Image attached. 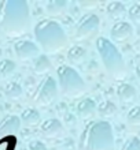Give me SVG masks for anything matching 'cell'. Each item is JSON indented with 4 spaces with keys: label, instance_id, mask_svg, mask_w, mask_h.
Instances as JSON below:
<instances>
[{
    "label": "cell",
    "instance_id": "obj_24",
    "mask_svg": "<svg viewBox=\"0 0 140 150\" xmlns=\"http://www.w3.org/2000/svg\"><path fill=\"white\" fill-rule=\"evenodd\" d=\"M120 150H140V138L139 137H129Z\"/></svg>",
    "mask_w": 140,
    "mask_h": 150
},
{
    "label": "cell",
    "instance_id": "obj_23",
    "mask_svg": "<svg viewBox=\"0 0 140 150\" xmlns=\"http://www.w3.org/2000/svg\"><path fill=\"white\" fill-rule=\"evenodd\" d=\"M126 15H128L129 21L132 23H136V25H140V4L139 3H135L132 4L129 10L126 11Z\"/></svg>",
    "mask_w": 140,
    "mask_h": 150
},
{
    "label": "cell",
    "instance_id": "obj_1",
    "mask_svg": "<svg viewBox=\"0 0 140 150\" xmlns=\"http://www.w3.org/2000/svg\"><path fill=\"white\" fill-rule=\"evenodd\" d=\"M30 26V10L26 0H3L0 3V32L10 37L22 36Z\"/></svg>",
    "mask_w": 140,
    "mask_h": 150
},
{
    "label": "cell",
    "instance_id": "obj_3",
    "mask_svg": "<svg viewBox=\"0 0 140 150\" xmlns=\"http://www.w3.org/2000/svg\"><path fill=\"white\" fill-rule=\"evenodd\" d=\"M37 45L41 47L45 52H59L67 45V34L59 22L54 19L39 21L33 29Z\"/></svg>",
    "mask_w": 140,
    "mask_h": 150
},
{
    "label": "cell",
    "instance_id": "obj_17",
    "mask_svg": "<svg viewBox=\"0 0 140 150\" xmlns=\"http://www.w3.org/2000/svg\"><path fill=\"white\" fill-rule=\"evenodd\" d=\"M117 104L113 103L111 100H104V101H102V103L98 105V113H99V116H102V117L104 119H108V117H113L114 115L117 113Z\"/></svg>",
    "mask_w": 140,
    "mask_h": 150
},
{
    "label": "cell",
    "instance_id": "obj_19",
    "mask_svg": "<svg viewBox=\"0 0 140 150\" xmlns=\"http://www.w3.org/2000/svg\"><path fill=\"white\" fill-rule=\"evenodd\" d=\"M3 91H4V96L10 100H18L21 96L24 94V89L21 86V83L15 82V81H11V82L6 83Z\"/></svg>",
    "mask_w": 140,
    "mask_h": 150
},
{
    "label": "cell",
    "instance_id": "obj_4",
    "mask_svg": "<svg viewBox=\"0 0 140 150\" xmlns=\"http://www.w3.org/2000/svg\"><path fill=\"white\" fill-rule=\"evenodd\" d=\"M96 51L100 56L104 70L116 79H122L126 75V64L124 56L111 40L106 37L96 38Z\"/></svg>",
    "mask_w": 140,
    "mask_h": 150
},
{
    "label": "cell",
    "instance_id": "obj_13",
    "mask_svg": "<svg viewBox=\"0 0 140 150\" xmlns=\"http://www.w3.org/2000/svg\"><path fill=\"white\" fill-rule=\"evenodd\" d=\"M117 96H118V100H120L121 103L129 104V103H133V101L136 100L137 90L131 83L122 82L117 87Z\"/></svg>",
    "mask_w": 140,
    "mask_h": 150
},
{
    "label": "cell",
    "instance_id": "obj_18",
    "mask_svg": "<svg viewBox=\"0 0 140 150\" xmlns=\"http://www.w3.org/2000/svg\"><path fill=\"white\" fill-rule=\"evenodd\" d=\"M51 60L47 55H39L33 62V71L36 74H45L51 70Z\"/></svg>",
    "mask_w": 140,
    "mask_h": 150
},
{
    "label": "cell",
    "instance_id": "obj_16",
    "mask_svg": "<svg viewBox=\"0 0 140 150\" xmlns=\"http://www.w3.org/2000/svg\"><path fill=\"white\" fill-rule=\"evenodd\" d=\"M66 57L70 64H81L87 57V49L83 45H73L69 48Z\"/></svg>",
    "mask_w": 140,
    "mask_h": 150
},
{
    "label": "cell",
    "instance_id": "obj_2",
    "mask_svg": "<svg viewBox=\"0 0 140 150\" xmlns=\"http://www.w3.org/2000/svg\"><path fill=\"white\" fill-rule=\"evenodd\" d=\"M114 131L107 120L89 122L80 137V150H114Z\"/></svg>",
    "mask_w": 140,
    "mask_h": 150
},
{
    "label": "cell",
    "instance_id": "obj_21",
    "mask_svg": "<svg viewBox=\"0 0 140 150\" xmlns=\"http://www.w3.org/2000/svg\"><path fill=\"white\" fill-rule=\"evenodd\" d=\"M17 71V64L11 59L0 60V79L10 78L14 72Z\"/></svg>",
    "mask_w": 140,
    "mask_h": 150
},
{
    "label": "cell",
    "instance_id": "obj_26",
    "mask_svg": "<svg viewBox=\"0 0 140 150\" xmlns=\"http://www.w3.org/2000/svg\"><path fill=\"white\" fill-rule=\"evenodd\" d=\"M135 74H136L137 79H139V82H140V64H137L136 68H135Z\"/></svg>",
    "mask_w": 140,
    "mask_h": 150
},
{
    "label": "cell",
    "instance_id": "obj_15",
    "mask_svg": "<svg viewBox=\"0 0 140 150\" xmlns=\"http://www.w3.org/2000/svg\"><path fill=\"white\" fill-rule=\"evenodd\" d=\"M19 119H21V123L25 124L26 127H33V126L40 124L41 115H40V112L37 111L36 108H26V109L22 111Z\"/></svg>",
    "mask_w": 140,
    "mask_h": 150
},
{
    "label": "cell",
    "instance_id": "obj_6",
    "mask_svg": "<svg viewBox=\"0 0 140 150\" xmlns=\"http://www.w3.org/2000/svg\"><path fill=\"white\" fill-rule=\"evenodd\" d=\"M58 93H59V87L58 83L52 76H44L37 85L33 93V103L41 107H47L51 105L56 98H58Z\"/></svg>",
    "mask_w": 140,
    "mask_h": 150
},
{
    "label": "cell",
    "instance_id": "obj_8",
    "mask_svg": "<svg viewBox=\"0 0 140 150\" xmlns=\"http://www.w3.org/2000/svg\"><path fill=\"white\" fill-rule=\"evenodd\" d=\"M14 52L19 60H32L40 55V47L30 40H19L14 44Z\"/></svg>",
    "mask_w": 140,
    "mask_h": 150
},
{
    "label": "cell",
    "instance_id": "obj_5",
    "mask_svg": "<svg viewBox=\"0 0 140 150\" xmlns=\"http://www.w3.org/2000/svg\"><path fill=\"white\" fill-rule=\"evenodd\" d=\"M56 76H58V83L63 94L69 97H78L84 93V79L72 66H59L56 68Z\"/></svg>",
    "mask_w": 140,
    "mask_h": 150
},
{
    "label": "cell",
    "instance_id": "obj_12",
    "mask_svg": "<svg viewBox=\"0 0 140 150\" xmlns=\"http://www.w3.org/2000/svg\"><path fill=\"white\" fill-rule=\"evenodd\" d=\"M21 119L17 115H7L0 120V135L15 134L21 128Z\"/></svg>",
    "mask_w": 140,
    "mask_h": 150
},
{
    "label": "cell",
    "instance_id": "obj_9",
    "mask_svg": "<svg viewBox=\"0 0 140 150\" xmlns=\"http://www.w3.org/2000/svg\"><path fill=\"white\" fill-rule=\"evenodd\" d=\"M133 36V26L131 22H116L110 29V37L114 42H125Z\"/></svg>",
    "mask_w": 140,
    "mask_h": 150
},
{
    "label": "cell",
    "instance_id": "obj_7",
    "mask_svg": "<svg viewBox=\"0 0 140 150\" xmlns=\"http://www.w3.org/2000/svg\"><path fill=\"white\" fill-rule=\"evenodd\" d=\"M100 29V19L99 16L93 14V12H88L77 21L76 26H74V38L77 41H85L95 37L99 33Z\"/></svg>",
    "mask_w": 140,
    "mask_h": 150
},
{
    "label": "cell",
    "instance_id": "obj_14",
    "mask_svg": "<svg viewBox=\"0 0 140 150\" xmlns=\"http://www.w3.org/2000/svg\"><path fill=\"white\" fill-rule=\"evenodd\" d=\"M126 7L124 6V3L121 1H110L106 6V12H107L108 18H111L113 21L121 22V19L126 15Z\"/></svg>",
    "mask_w": 140,
    "mask_h": 150
},
{
    "label": "cell",
    "instance_id": "obj_10",
    "mask_svg": "<svg viewBox=\"0 0 140 150\" xmlns=\"http://www.w3.org/2000/svg\"><path fill=\"white\" fill-rule=\"evenodd\" d=\"M40 131L45 138H56V137H60L63 134V124L56 117L45 119L44 122L41 123Z\"/></svg>",
    "mask_w": 140,
    "mask_h": 150
},
{
    "label": "cell",
    "instance_id": "obj_22",
    "mask_svg": "<svg viewBox=\"0 0 140 150\" xmlns=\"http://www.w3.org/2000/svg\"><path fill=\"white\" fill-rule=\"evenodd\" d=\"M126 120L128 124L132 127H137L140 126V105H136L129 109L128 115H126Z\"/></svg>",
    "mask_w": 140,
    "mask_h": 150
},
{
    "label": "cell",
    "instance_id": "obj_20",
    "mask_svg": "<svg viewBox=\"0 0 140 150\" xmlns=\"http://www.w3.org/2000/svg\"><path fill=\"white\" fill-rule=\"evenodd\" d=\"M66 8H67V1H65V0H50L45 6L48 15L51 16H58L63 14Z\"/></svg>",
    "mask_w": 140,
    "mask_h": 150
},
{
    "label": "cell",
    "instance_id": "obj_11",
    "mask_svg": "<svg viewBox=\"0 0 140 150\" xmlns=\"http://www.w3.org/2000/svg\"><path fill=\"white\" fill-rule=\"evenodd\" d=\"M96 109H98V105H96V101L93 98H83L80 100L76 105V113L77 116L83 120H88V119H92L93 115L96 113Z\"/></svg>",
    "mask_w": 140,
    "mask_h": 150
},
{
    "label": "cell",
    "instance_id": "obj_25",
    "mask_svg": "<svg viewBox=\"0 0 140 150\" xmlns=\"http://www.w3.org/2000/svg\"><path fill=\"white\" fill-rule=\"evenodd\" d=\"M29 150H48V147L45 146L44 142H41L39 139H34V141H30L28 145Z\"/></svg>",
    "mask_w": 140,
    "mask_h": 150
}]
</instances>
